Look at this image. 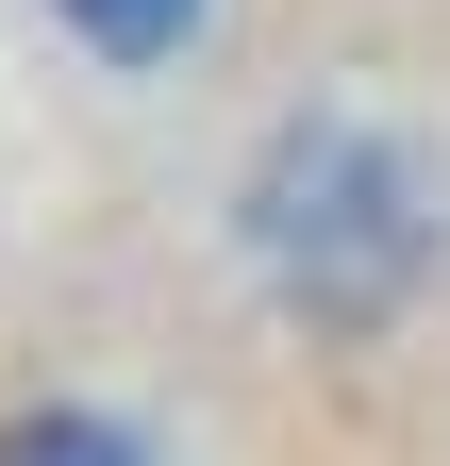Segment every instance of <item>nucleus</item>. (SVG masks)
<instances>
[{
  "label": "nucleus",
  "instance_id": "nucleus-3",
  "mask_svg": "<svg viewBox=\"0 0 450 466\" xmlns=\"http://www.w3.org/2000/svg\"><path fill=\"white\" fill-rule=\"evenodd\" d=\"M0 466H150L118 417H84V400H50V417H17V433H0Z\"/></svg>",
  "mask_w": 450,
  "mask_h": 466
},
{
  "label": "nucleus",
  "instance_id": "nucleus-2",
  "mask_svg": "<svg viewBox=\"0 0 450 466\" xmlns=\"http://www.w3.org/2000/svg\"><path fill=\"white\" fill-rule=\"evenodd\" d=\"M67 34H84V50H118V67H167V50L200 34V0H67Z\"/></svg>",
  "mask_w": 450,
  "mask_h": 466
},
{
  "label": "nucleus",
  "instance_id": "nucleus-1",
  "mask_svg": "<svg viewBox=\"0 0 450 466\" xmlns=\"http://www.w3.org/2000/svg\"><path fill=\"white\" fill-rule=\"evenodd\" d=\"M267 267H284L301 300L367 317L384 283L417 267V184L367 134H284V150H267Z\"/></svg>",
  "mask_w": 450,
  "mask_h": 466
}]
</instances>
